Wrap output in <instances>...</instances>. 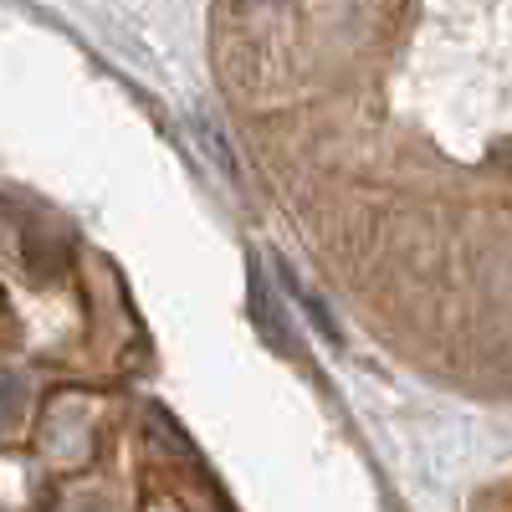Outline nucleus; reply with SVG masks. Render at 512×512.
Wrapping results in <instances>:
<instances>
[{
  "instance_id": "1",
  "label": "nucleus",
  "mask_w": 512,
  "mask_h": 512,
  "mask_svg": "<svg viewBox=\"0 0 512 512\" xmlns=\"http://www.w3.org/2000/svg\"><path fill=\"white\" fill-rule=\"evenodd\" d=\"M16 410H21V379L6 374V379H0V431H11Z\"/></svg>"
}]
</instances>
